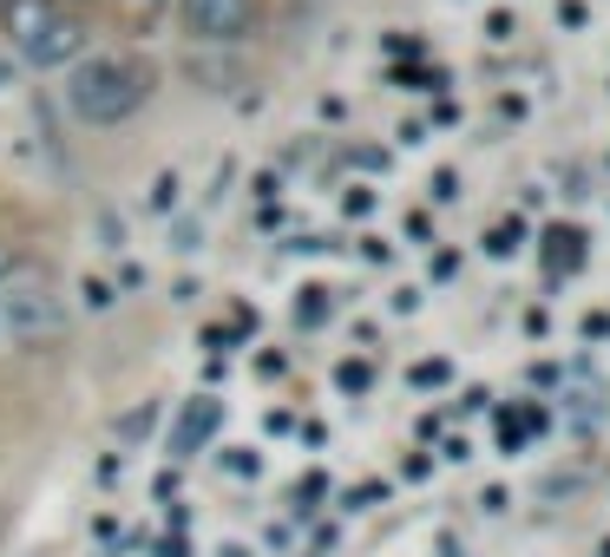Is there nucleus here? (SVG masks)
<instances>
[{
  "instance_id": "obj_1",
  "label": "nucleus",
  "mask_w": 610,
  "mask_h": 557,
  "mask_svg": "<svg viewBox=\"0 0 610 557\" xmlns=\"http://www.w3.org/2000/svg\"><path fill=\"white\" fill-rule=\"evenodd\" d=\"M158 72L138 59V53H85L72 72H66V105L85 118V125H125L145 98H151Z\"/></svg>"
},
{
  "instance_id": "obj_4",
  "label": "nucleus",
  "mask_w": 610,
  "mask_h": 557,
  "mask_svg": "<svg viewBox=\"0 0 610 557\" xmlns=\"http://www.w3.org/2000/svg\"><path fill=\"white\" fill-rule=\"evenodd\" d=\"M177 20L197 46H250L263 26V0H177Z\"/></svg>"
},
{
  "instance_id": "obj_3",
  "label": "nucleus",
  "mask_w": 610,
  "mask_h": 557,
  "mask_svg": "<svg viewBox=\"0 0 610 557\" xmlns=\"http://www.w3.org/2000/svg\"><path fill=\"white\" fill-rule=\"evenodd\" d=\"M7 39L33 66H79L85 59V20L66 0H7Z\"/></svg>"
},
{
  "instance_id": "obj_5",
  "label": "nucleus",
  "mask_w": 610,
  "mask_h": 557,
  "mask_svg": "<svg viewBox=\"0 0 610 557\" xmlns=\"http://www.w3.org/2000/svg\"><path fill=\"white\" fill-rule=\"evenodd\" d=\"M26 263H33V256H26V250H13V243L0 236V282H7V276H20Z\"/></svg>"
},
{
  "instance_id": "obj_2",
  "label": "nucleus",
  "mask_w": 610,
  "mask_h": 557,
  "mask_svg": "<svg viewBox=\"0 0 610 557\" xmlns=\"http://www.w3.org/2000/svg\"><path fill=\"white\" fill-rule=\"evenodd\" d=\"M59 328H66V295L39 263H26L20 276L0 282V355L46 348Z\"/></svg>"
}]
</instances>
